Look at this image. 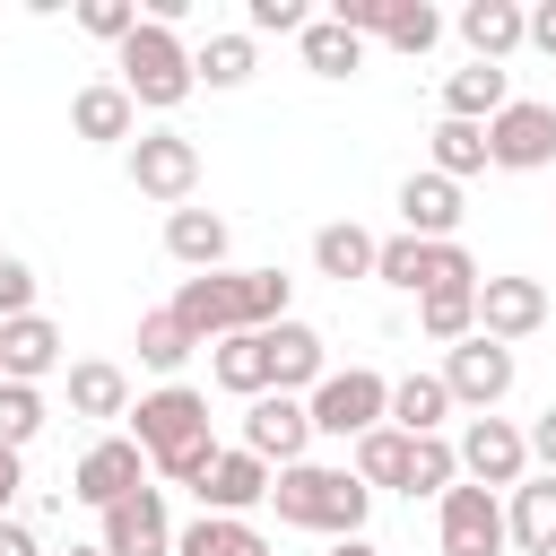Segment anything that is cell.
I'll use <instances>...</instances> for the list:
<instances>
[{"label":"cell","mask_w":556,"mask_h":556,"mask_svg":"<svg viewBox=\"0 0 556 556\" xmlns=\"http://www.w3.org/2000/svg\"><path fill=\"white\" fill-rule=\"evenodd\" d=\"M61 365V321L52 313H26V321H0V382H35Z\"/></svg>","instance_id":"obj_19"},{"label":"cell","mask_w":556,"mask_h":556,"mask_svg":"<svg viewBox=\"0 0 556 556\" xmlns=\"http://www.w3.org/2000/svg\"><path fill=\"white\" fill-rule=\"evenodd\" d=\"M434 539H443V556H504V547H513L504 495H486V486L460 478V486L434 504Z\"/></svg>","instance_id":"obj_10"},{"label":"cell","mask_w":556,"mask_h":556,"mask_svg":"<svg viewBox=\"0 0 556 556\" xmlns=\"http://www.w3.org/2000/svg\"><path fill=\"white\" fill-rule=\"evenodd\" d=\"M504 104H513V78H504L495 61H469V70L443 78V113H452V122H478V130H486Z\"/></svg>","instance_id":"obj_23"},{"label":"cell","mask_w":556,"mask_h":556,"mask_svg":"<svg viewBox=\"0 0 556 556\" xmlns=\"http://www.w3.org/2000/svg\"><path fill=\"white\" fill-rule=\"evenodd\" d=\"M504 521H513V547H521V556H556V478H547V469L521 478L513 504H504Z\"/></svg>","instance_id":"obj_25"},{"label":"cell","mask_w":556,"mask_h":556,"mask_svg":"<svg viewBox=\"0 0 556 556\" xmlns=\"http://www.w3.org/2000/svg\"><path fill=\"white\" fill-rule=\"evenodd\" d=\"M208 374H217V391H235V400H261V391H269V339H261V330H235V339H217V348H208Z\"/></svg>","instance_id":"obj_26"},{"label":"cell","mask_w":556,"mask_h":556,"mask_svg":"<svg viewBox=\"0 0 556 556\" xmlns=\"http://www.w3.org/2000/svg\"><path fill=\"white\" fill-rule=\"evenodd\" d=\"M130 191H139V200H165V217L191 208V191H200V139H182V130H139V139H130Z\"/></svg>","instance_id":"obj_7"},{"label":"cell","mask_w":556,"mask_h":556,"mask_svg":"<svg viewBox=\"0 0 556 556\" xmlns=\"http://www.w3.org/2000/svg\"><path fill=\"white\" fill-rule=\"evenodd\" d=\"M17 486H26V460H17V452H0V521H9V504H17Z\"/></svg>","instance_id":"obj_45"},{"label":"cell","mask_w":556,"mask_h":556,"mask_svg":"<svg viewBox=\"0 0 556 556\" xmlns=\"http://www.w3.org/2000/svg\"><path fill=\"white\" fill-rule=\"evenodd\" d=\"M460 43L504 70V52L530 43V9H521V0H469V9H460Z\"/></svg>","instance_id":"obj_21"},{"label":"cell","mask_w":556,"mask_h":556,"mask_svg":"<svg viewBox=\"0 0 556 556\" xmlns=\"http://www.w3.org/2000/svg\"><path fill=\"white\" fill-rule=\"evenodd\" d=\"M174 556H269V539L235 513H200L191 530H174Z\"/></svg>","instance_id":"obj_31"},{"label":"cell","mask_w":556,"mask_h":556,"mask_svg":"<svg viewBox=\"0 0 556 556\" xmlns=\"http://www.w3.org/2000/svg\"><path fill=\"white\" fill-rule=\"evenodd\" d=\"M330 17H339L348 35H382V17H391V0H330Z\"/></svg>","instance_id":"obj_42"},{"label":"cell","mask_w":556,"mask_h":556,"mask_svg":"<svg viewBox=\"0 0 556 556\" xmlns=\"http://www.w3.org/2000/svg\"><path fill=\"white\" fill-rule=\"evenodd\" d=\"M313 9L304 0H252V35H304Z\"/></svg>","instance_id":"obj_41"},{"label":"cell","mask_w":556,"mask_h":556,"mask_svg":"<svg viewBox=\"0 0 556 556\" xmlns=\"http://www.w3.org/2000/svg\"><path fill=\"white\" fill-rule=\"evenodd\" d=\"M374 278H382V287H400V295H443V287H478V261H469V243H417V235H382Z\"/></svg>","instance_id":"obj_5"},{"label":"cell","mask_w":556,"mask_h":556,"mask_svg":"<svg viewBox=\"0 0 556 556\" xmlns=\"http://www.w3.org/2000/svg\"><path fill=\"white\" fill-rule=\"evenodd\" d=\"M460 478L486 486V495H495V486L513 495V486L530 478V426H513V417H469V426H460Z\"/></svg>","instance_id":"obj_9"},{"label":"cell","mask_w":556,"mask_h":556,"mask_svg":"<svg viewBox=\"0 0 556 556\" xmlns=\"http://www.w3.org/2000/svg\"><path fill=\"white\" fill-rule=\"evenodd\" d=\"M35 313V269L17 252H0V321H26Z\"/></svg>","instance_id":"obj_40"},{"label":"cell","mask_w":556,"mask_h":556,"mask_svg":"<svg viewBox=\"0 0 556 556\" xmlns=\"http://www.w3.org/2000/svg\"><path fill=\"white\" fill-rule=\"evenodd\" d=\"M139 400H130V374L122 365H104V356H87V365H70V417H130Z\"/></svg>","instance_id":"obj_27"},{"label":"cell","mask_w":556,"mask_h":556,"mask_svg":"<svg viewBox=\"0 0 556 556\" xmlns=\"http://www.w3.org/2000/svg\"><path fill=\"white\" fill-rule=\"evenodd\" d=\"M374 261H382V235H365L356 217H330V226L313 235V269L339 278V287H348V278H374Z\"/></svg>","instance_id":"obj_24"},{"label":"cell","mask_w":556,"mask_h":556,"mask_svg":"<svg viewBox=\"0 0 556 556\" xmlns=\"http://www.w3.org/2000/svg\"><path fill=\"white\" fill-rule=\"evenodd\" d=\"M261 339H269V391H321V374H330L321 330H304V321H269Z\"/></svg>","instance_id":"obj_20"},{"label":"cell","mask_w":556,"mask_h":556,"mask_svg":"<svg viewBox=\"0 0 556 556\" xmlns=\"http://www.w3.org/2000/svg\"><path fill=\"white\" fill-rule=\"evenodd\" d=\"M295 52H304L313 78H356V70H365V35H348L339 17H313V26L295 35Z\"/></svg>","instance_id":"obj_28"},{"label":"cell","mask_w":556,"mask_h":556,"mask_svg":"<svg viewBox=\"0 0 556 556\" xmlns=\"http://www.w3.org/2000/svg\"><path fill=\"white\" fill-rule=\"evenodd\" d=\"M269 504H278V521H287V530L365 539V504H374V486H365L356 469H321V460H295V469H278Z\"/></svg>","instance_id":"obj_3"},{"label":"cell","mask_w":556,"mask_h":556,"mask_svg":"<svg viewBox=\"0 0 556 556\" xmlns=\"http://www.w3.org/2000/svg\"><path fill=\"white\" fill-rule=\"evenodd\" d=\"M130 443L174 478V486H191L200 495V478L217 469V434H208V400L191 391V382H156V391H139V408H130Z\"/></svg>","instance_id":"obj_1"},{"label":"cell","mask_w":556,"mask_h":556,"mask_svg":"<svg viewBox=\"0 0 556 556\" xmlns=\"http://www.w3.org/2000/svg\"><path fill=\"white\" fill-rule=\"evenodd\" d=\"M304 408H313V434H339V443H356V434L391 426V382H382L374 365H348V374H321V391H313Z\"/></svg>","instance_id":"obj_6"},{"label":"cell","mask_w":556,"mask_h":556,"mask_svg":"<svg viewBox=\"0 0 556 556\" xmlns=\"http://www.w3.org/2000/svg\"><path fill=\"white\" fill-rule=\"evenodd\" d=\"M539 321H547V287H539V278H478V330H486V339L513 348V339H530Z\"/></svg>","instance_id":"obj_16"},{"label":"cell","mask_w":556,"mask_h":556,"mask_svg":"<svg viewBox=\"0 0 556 556\" xmlns=\"http://www.w3.org/2000/svg\"><path fill=\"white\" fill-rule=\"evenodd\" d=\"M365 486H408V434L400 426H374V434H356V460H348Z\"/></svg>","instance_id":"obj_35"},{"label":"cell","mask_w":556,"mask_h":556,"mask_svg":"<svg viewBox=\"0 0 556 556\" xmlns=\"http://www.w3.org/2000/svg\"><path fill=\"white\" fill-rule=\"evenodd\" d=\"M382 43H391V52H408V61H417V52H434V43H443V9H426V0H391Z\"/></svg>","instance_id":"obj_37"},{"label":"cell","mask_w":556,"mask_h":556,"mask_svg":"<svg viewBox=\"0 0 556 556\" xmlns=\"http://www.w3.org/2000/svg\"><path fill=\"white\" fill-rule=\"evenodd\" d=\"M330 556H374V539H330Z\"/></svg>","instance_id":"obj_47"},{"label":"cell","mask_w":556,"mask_h":556,"mask_svg":"<svg viewBox=\"0 0 556 556\" xmlns=\"http://www.w3.org/2000/svg\"><path fill=\"white\" fill-rule=\"evenodd\" d=\"M486 156H495L504 174H539V165H556V104L513 96V104L486 122Z\"/></svg>","instance_id":"obj_11"},{"label":"cell","mask_w":556,"mask_h":556,"mask_svg":"<svg viewBox=\"0 0 556 556\" xmlns=\"http://www.w3.org/2000/svg\"><path fill=\"white\" fill-rule=\"evenodd\" d=\"M70 556H104V547H70Z\"/></svg>","instance_id":"obj_48"},{"label":"cell","mask_w":556,"mask_h":556,"mask_svg":"<svg viewBox=\"0 0 556 556\" xmlns=\"http://www.w3.org/2000/svg\"><path fill=\"white\" fill-rule=\"evenodd\" d=\"M191 87H200V78H191V43L148 17V26L122 43V96H130L139 113H174Z\"/></svg>","instance_id":"obj_4"},{"label":"cell","mask_w":556,"mask_h":556,"mask_svg":"<svg viewBox=\"0 0 556 556\" xmlns=\"http://www.w3.org/2000/svg\"><path fill=\"white\" fill-rule=\"evenodd\" d=\"M304 443H313V408H304L295 391H261V400L243 408V452H261L269 469H295Z\"/></svg>","instance_id":"obj_13"},{"label":"cell","mask_w":556,"mask_h":556,"mask_svg":"<svg viewBox=\"0 0 556 556\" xmlns=\"http://www.w3.org/2000/svg\"><path fill=\"white\" fill-rule=\"evenodd\" d=\"M174 321L200 348H217L235 330H269V321H287V278L278 269H208V278H182L174 287Z\"/></svg>","instance_id":"obj_2"},{"label":"cell","mask_w":556,"mask_h":556,"mask_svg":"<svg viewBox=\"0 0 556 556\" xmlns=\"http://www.w3.org/2000/svg\"><path fill=\"white\" fill-rule=\"evenodd\" d=\"M78 26H87L96 43H113V52H122L148 17H139V0H78Z\"/></svg>","instance_id":"obj_39"},{"label":"cell","mask_w":556,"mask_h":556,"mask_svg":"<svg viewBox=\"0 0 556 556\" xmlns=\"http://www.w3.org/2000/svg\"><path fill=\"white\" fill-rule=\"evenodd\" d=\"M43 417H52V408H43L35 382H0V452H26V443L43 434Z\"/></svg>","instance_id":"obj_38"},{"label":"cell","mask_w":556,"mask_h":556,"mask_svg":"<svg viewBox=\"0 0 556 556\" xmlns=\"http://www.w3.org/2000/svg\"><path fill=\"white\" fill-rule=\"evenodd\" d=\"M530 43L556 61V0H539V9H530Z\"/></svg>","instance_id":"obj_44"},{"label":"cell","mask_w":556,"mask_h":556,"mask_svg":"<svg viewBox=\"0 0 556 556\" xmlns=\"http://www.w3.org/2000/svg\"><path fill=\"white\" fill-rule=\"evenodd\" d=\"M191 348H200V339H191V330L174 321V304L139 313V365H148V374H165V382H174V374L191 365Z\"/></svg>","instance_id":"obj_32"},{"label":"cell","mask_w":556,"mask_h":556,"mask_svg":"<svg viewBox=\"0 0 556 556\" xmlns=\"http://www.w3.org/2000/svg\"><path fill=\"white\" fill-rule=\"evenodd\" d=\"M400 235L417 243H460V182H443L434 165L400 182Z\"/></svg>","instance_id":"obj_15"},{"label":"cell","mask_w":556,"mask_h":556,"mask_svg":"<svg viewBox=\"0 0 556 556\" xmlns=\"http://www.w3.org/2000/svg\"><path fill=\"white\" fill-rule=\"evenodd\" d=\"M530 469H547V478H556V408H539V417H530Z\"/></svg>","instance_id":"obj_43"},{"label":"cell","mask_w":556,"mask_h":556,"mask_svg":"<svg viewBox=\"0 0 556 556\" xmlns=\"http://www.w3.org/2000/svg\"><path fill=\"white\" fill-rule=\"evenodd\" d=\"M252 61H261V52H252V35H208V43L191 52V78H200V87H243V78H252Z\"/></svg>","instance_id":"obj_36"},{"label":"cell","mask_w":556,"mask_h":556,"mask_svg":"<svg viewBox=\"0 0 556 556\" xmlns=\"http://www.w3.org/2000/svg\"><path fill=\"white\" fill-rule=\"evenodd\" d=\"M148 486V452L130 443V434H104V443H87L78 452V469H70V495L78 504H96V513H113L122 495H139Z\"/></svg>","instance_id":"obj_12"},{"label":"cell","mask_w":556,"mask_h":556,"mask_svg":"<svg viewBox=\"0 0 556 556\" xmlns=\"http://www.w3.org/2000/svg\"><path fill=\"white\" fill-rule=\"evenodd\" d=\"M460 486V443H443V434H408V486L400 495H452Z\"/></svg>","instance_id":"obj_33"},{"label":"cell","mask_w":556,"mask_h":556,"mask_svg":"<svg viewBox=\"0 0 556 556\" xmlns=\"http://www.w3.org/2000/svg\"><path fill=\"white\" fill-rule=\"evenodd\" d=\"M426 156H434V174H443V182H469V174H486V165H495V156H486V130H478V122H452V113L426 130Z\"/></svg>","instance_id":"obj_29"},{"label":"cell","mask_w":556,"mask_h":556,"mask_svg":"<svg viewBox=\"0 0 556 556\" xmlns=\"http://www.w3.org/2000/svg\"><path fill=\"white\" fill-rule=\"evenodd\" d=\"M104 556H174V513H165V486H139L104 513Z\"/></svg>","instance_id":"obj_14"},{"label":"cell","mask_w":556,"mask_h":556,"mask_svg":"<svg viewBox=\"0 0 556 556\" xmlns=\"http://www.w3.org/2000/svg\"><path fill=\"white\" fill-rule=\"evenodd\" d=\"M443 417H452L443 374H400V382H391V426H400V434H443Z\"/></svg>","instance_id":"obj_30"},{"label":"cell","mask_w":556,"mask_h":556,"mask_svg":"<svg viewBox=\"0 0 556 556\" xmlns=\"http://www.w3.org/2000/svg\"><path fill=\"white\" fill-rule=\"evenodd\" d=\"M0 556H43V547H35V530H26V521H0Z\"/></svg>","instance_id":"obj_46"},{"label":"cell","mask_w":556,"mask_h":556,"mask_svg":"<svg viewBox=\"0 0 556 556\" xmlns=\"http://www.w3.org/2000/svg\"><path fill=\"white\" fill-rule=\"evenodd\" d=\"M417 330H426V339H443V348L478 339V287H443V295H417Z\"/></svg>","instance_id":"obj_34"},{"label":"cell","mask_w":556,"mask_h":556,"mask_svg":"<svg viewBox=\"0 0 556 556\" xmlns=\"http://www.w3.org/2000/svg\"><path fill=\"white\" fill-rule=\"evenodd\" d=\"M513 374H521V365H513V348H504V339H486V330H478V339H460V348L443 356V391H452V408H469V417H495V408H504V391H513Z\"/></svg>","instance_id":"obj_8"},{"label":"cell","mask_w":556,"mask_h":556,"mask_svg":"<svg viewBox=\"0 0 556 556\" xmlns=\"http://www.w3.org/2000/svg\"><path fill=\"white\" fill-rule=\"evenodd\" d=\"M70 130L87 148H122V139H139V104L122 96V78H96V87L70 96Z\"/></svg>","instance_id":"obj_18"},{"label":"cell","mask_w":556,"mask_h":556,"mask_svg":"<svg viewBox=\"0 0 556 556\" xmlns=\"http://www.w3.org/2000/svg\"><path fill=\"white\" fill-rule=\"evenodd\" d=\"M269 486H278V469H269L261 452H243V443H235V452H217V469L200 478V504H208V513H235V521H243L252 504H269Z\"/></svg>","instance_id":"obj_17"},{"label":"cell","mask_w":556,"mask_h":556,"mask_svg":"<svg viewBox=\"0 0 556 556\" xmlns=\"http://www.w3.org/2000/svg\"><path fill=\"white\" fill-rule=\"evenodd\" d=\"M226 243H235V226H226L217 208H174V217H165V252H174L191 278L226 269Z\"/></svg>","instance_id":"obj_22"}]
</instances>
